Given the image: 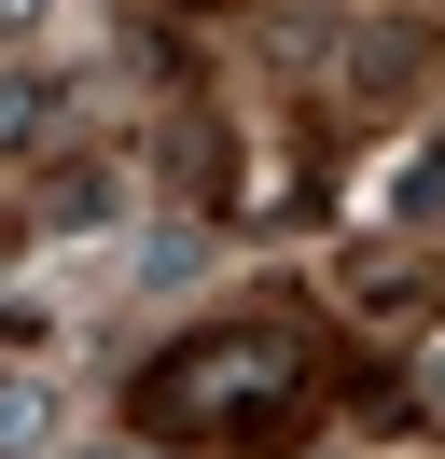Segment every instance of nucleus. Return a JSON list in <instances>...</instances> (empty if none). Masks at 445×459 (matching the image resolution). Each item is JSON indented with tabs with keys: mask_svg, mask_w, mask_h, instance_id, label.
Wrapping results in <instances>:
<instances>
[{
	"mask_svg": "<svg viewBox=\"0 0 445 459\" xmlns=\"http://www.w3.org/2000/svg\"><path fill=\"white\" fill-rule=\"evenodd\" d=\"M98 459H167V446H98Z\"/></svg>",
	"mask_w": 445,
	"mask_h": 459,
	"instance_id": "nucleus-5",
	"label": "nucleus"
},
{
	"mask_svg": "<svg viewBox=\"0 0 445 459\" xmlns=\"http://www.w3.org/2000/svg\"><path fill=\"white\" fill-rule=\"evenodd\" d=\"M417 418L445 431V348H417Z\"/></svg>",
	"mask_w": 445,
	"mask_h": 459,
	"instance_id": "nucleus-3",
	"label": "nucleus"
},
{
	"mask_svg": "<svg viewBox=\"0 0 445 459\" xmlns=\"http://www.w3.org/2000/svg\"><path fill=\"white\" fill-rule=\"evenodd\" d=\"M14 446H42V390H28V376H0V459Z\"/></svg>",
	"mask_w": 445,
	"mask_h": 459,
	"instance_id": "nucleus-2",
	"label": "nucleus"
},
{
	"mask_svg": "<svg viewBox=\"0 0 445 459\" xmlns=\"http://www.w3.org/2000/svg\"><path fill=\"white\" fill-rule=\"evenodd\" d=\"M292 390H306L292 334H195L139 376V418H237V403H292Z\"/></svg>",
	"mask_w": 445,
	"mask_h": 459,
	"instance_id": "nucleus-1",
	"label": "nucleus"
},
{
	"mask_svg": "<svg viewBox=\"0 0 445 459\" xmlns=\"http://www.w3.org/2000/svg\"><path fill=\"white\" fill-rule=\"evenodd\" d=\"M404 195H417V209H445V140L417 153V181H404Z\"/></svg>",
	"mask_w": 445,
	"mask_h": 459,
	"instance_id": "nucleus-4",
	"label": "nucleus"
}]
</instances>
